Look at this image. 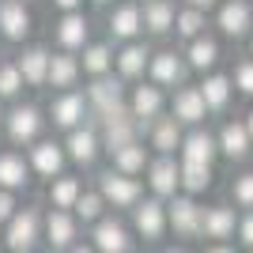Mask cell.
<instances>
[{
	"label": "cell",
	"instance_id": "cell-1",
	"mask_svg": "<svg viewBox=\"0 0 253 253\" xmlns=\"http://www.w3.org/2000/svg\"><path fill=\"white\" fill-rule=\"evenodd\" d=\"M38 227H42V219H38V211H34V208H23V211L15 208V215L4 223V246H8L11 253L34 250V242H38Z\"/></svg>",
	"mask_w": 253,
	"mask_h": 253
},
{
	"label": "cell",
	"instance_id": "cell-2",
	"mask_svg": "<svg viewBox=\"0 0 253 253\" xmlns=\"http://www.w3.org/2000/svg\"><path fill=\"white\" fill-rule=\"evenodd\" d=\"M98 193L106 197V204H114V208H132L140 201V181L125 170H106L98 174Z\"/></svg>",
	"mask_w": 253,
	"mask_h": 253
},
{
	"label": "cell",
	"instance_id": "cell-3",
	"mask_svg": "<svg viewBox=\"0 0 253 253\" xmlns=\"http://www.w3.org/2000/svg\"><path fill=\"white\" fill-rule=\"evenodd\" d=\"M87 106H95V114L106 117V114H117L125 110V84L114 80V76H95V84L87 87Z\"/></svg>",
	"mask_w": 253,
	"mask_h": 253
},
{
	"label": "cell",
	"instance_id": "cell-4",
	"mask_svg": "<svg viewBox=\"0 0 253 253\" xmlns=\"http://www.w3.org/2000/svg\"><path fill=\"white\" fill-rule=\"evenodd\" d=\"M136 114L132 110H117V114H106L102 117V148L106 151H117L125 148L128 140H136Z\"/></svg>",
	"mask_w": 253,
	"mask_h": 253
},
{
	"label": "cell",
	"instance_id": "cell-5",
	"mask_svg": "<svg viewBox=\"0 0 253 253\" xmlns=\"http://www.w3.org/2000/svg\"><path fill=\"white\" fill-rule=\"evenodd\" d=\"M167 219L178 238H201V208L193 204V193L189 197H174L167 204Z\"/></svg>",
	"mask_w": 253,
	"mask_h": 253
},
{
	"label": "cell",
	"instance_id": "cell-6",
	"mask_svg": "<svg viewBox=\"0 0 253 253\" xmlns=\"http://www.w3.org/2000/svg\"><path fill=\"white\" fill-rule=\"evenodd\" d=\"M148 185L155 197H174L181 189V163H174V155H159L148 163Z\"/></svg>",
	"mask_w": 253,
	"mask_h": 253
},
{
	"label": "cell",
	"instance_id": "cell-7",
	"mask_svg": "<svg viewBox=\"0 0 253 253\" xmlns=\"http://www.w3.org/2000/svg\"><path fill=\"white\" fill-rule=\"evenodd\" d=\"M64 148H68V159H72V163L91 167V163L98 159V151H102V136H98L95 128H87V125H76V128H68Z\"/></svg>",
	"mask_w": 253,
	"mask_h": 253
},
{
	"label": "cell",
	"instance_id": "cell-8",
	"mask_svg": "<svg viewBox=\"0 0 253 253\" xmlns=\"http://www.w3.org/2000/svg\"><path fill=\"white\" fill-rule=\"evenodd\" d=\"M167 204L159 201V197H151V201L140 204L136 201V231L144 242H159L163 238V231H167Z\"/></svg>",
	"mask_w": 253,
	"mask_h": 253
},
{
	"label": "cell",
	"instance_id": "cell-9",
	"mask_svg": "<svg viewBox=\"0 0 253 253\" xmlns=\"http://www.w3.org/2000/svg\"><path fill=\"white\" fill-rule=\"evenodd\" d=\"M38 132H42V114H38V106H15L8 114L11 144H31V140H38Z\"/></svg>",
	"mask_w": 253,
	"mask_h": 253
},
{
	"label": "cell",
	"instance_id": "cell-10",
	"mask_svg": "<svg viewBox=\"0 0 253 253\" xmlns=\"http://www.w3.org/2000/svg\"><path fill=\"white\" fill-rule=\"evenodd\" d=\"M84 114H87V98L84 95H76V91H64L61 98H53L49 106V117H53V125L57 128H76V125H84Z\"/></svg>",
	"mask_w": 253,
	"mask_h": 253
},
{
	"label": "cell",
	"instance_id": "cell-11",
	"mask_svg": "<svg viewBox=\"0 0 253 253\" xmlns=\"http://www.w3.org/2000/svg\"><path fill=\"white\" fill-rule=\"evenodd\" d=\"M0 34L8 42H23L31 34V11L23 8V0H4L0 4Z\"/></svg>",
	"mask_w": 253,
	"mask_h": 253
},
{
	"label": "cell",
	"instance_id": "cell-12",
	"mask_svg": "<svg viewBox=\"0 0 253 253\" xmlns=\"http://www.w3.org/2000/svg\"><path fill=\"white\" fill-rule=\"evenodd\" d=\"M250 27H253V8L246 0H227L219 8V31L227 38H246Z\"/></svg>",
	"mask_w": 253,
	"mask_h": 253
},
{
	"label": "cell",
	"instance_id": "cell-13",
	"mask_svg": "<svg viewBox=\"0 0 253 253\" xmlns=\"http://www.w3.org/2000/svg\"><path fill=\"white\" fill-rule=\"evenodd\" d=\"M215 140H219V151L231 159V163H242V159L250 155V144H253L250 128H246L242 121H227V125H223V132H219Z\"/></svg>",
	"mask_w": 253,
	"mask_h": 253
},
{
	"label": "cell",
	"instance_id": "cell-14",
	"mask_svg": "<svg viewBox=\"0 0 253 253\" xmlns=\"http://www.w3.org/2000/svg\"><path fill=\"white\" fill-rule=\"evenodd\" d=\"M87 34H91V23H87V15L80 8H76V11H64V19L57 23V42H61L64 49H84V45H87Z\"/></svg>",
	"mask_w": 253,
	"mask_h": 253
},
{
	"label": "cell",
	"instance_id": "cell-15",
	"mask_svg": "<svg viewBox=\"0 0 253 253\" xmlns=\"http://www.w3.org/2000/svg\"><path fill=\"white\" fill-rule=\"evenodd\" d=\"M204 114H208V102H204V91L201 87H181L174 95V117L185 121V125H201Z\"/></svg>",
	"mask_w": 253,
	"mask_h": 253
},
{
	"label": "cell",
	"instance_id": "cell-16",
	"mask_svg": "<svg viewBox=\"0 0 253 253\" xmlns=\"http://www.w3.org/2000/svg\"><path fill=\"white\" fill-rule=\"evenodd\" d=\"M148 72H151V80H155L159 87H174V84L185 80V61H181L174 49H167V53H155V57H151Z\"/></svg>",
	"mask_w": 253,
	"mask_h": 253
},
{
	"label": "cell",
	"instance_id": "cell-17",
	"mask_svg": "<svg viewBox=\"0 0 253 253\" xmlns=\"http://www.w3.org/2000/svg\"><path fill=\"white\" fill-rule=\"evenodd\" d=\"M91 238H95V250H102V253H125V250H132L128 231L117 219H98Z\"/></svg>",
	"mask_w": 253,
	"mask_h": 253
},
{
	"label": "cell",
	"instance_id": "cell-18",
	"mask_svg": "<svg viewBox=\"0 0 253 253\" xmlns=\"http://www.w3.org/2000/svg\"><path fill=\"white\" fill-rule=\"evenodd\" d=\"M201 234L204 238H231L234 234V208H227V204L201 208Z\"/></svg>",
	"mask_w": 253,
	"mask_h": 253
},
{
	"label": "cell",
	"instance_id": "cell-19",
	"mask_svg": "<svg viewBox=\"0 0 253 253\" xmlns=\"http://www.w3.org/2000/svg\"><path fill=\"white\" fill-rule=\"evenodd\" d=\"M45 238H49L53 250H72L76 219L68 215V208H53L49 211V219H45Z\"/></svg>",
	"mask_w": 253,
	"mask_h": 253
},
{
	"label": "cell",
	"instance_id": "cell-20",
	"mask_svg": "<svg viewBox=\"0 0 253 253\" xmlns=\"http://www.w3.org/2000/svg\"><path fill=\"white\" fill-rule=\"evenodd\" d=\"M219 155V140L204 132V128H193L189 136H181V159H193V163H211Z\"/></svg>",
	"mask_w": 253,
	"mask_h": 253
},
{
	"label": "cell",
	"instance_id": "cell-21",
	"mask_svg": "<svg viewBox=\"0 0 253 253\" xmlns=\"http://www.w3.org/2000/svg\"><path fill=\"white\" fill-rule=\"evenodd\" d=\"M64 155H68V151H64L61 144L45 140V144H38V148L31 151V170H38L42 178H57L64 170Z\"/></svg>",
	"mask_w": 253,
	"mask_h": 253
},
{
	"label": "cell",
	"instance_id": "cell-22",
	"mask_svg": "<svg viewBox=\"0 0 253 253\" xmlns=\"http://www.w3.org/2000/svg\"><path fill=\"white\" fill-rule=\"evenodd\" d=\"M140 31H144V15H140L136 4H121V8H114V15H110V34H114V38L132 42Z\"/></svg>",
	"mask_w": 253,
	"mask_h": 253
},
{
	"label": "cell",
	"instance_id": "cell-23",
	"mask_svg": "<svg viewBox=\"0 0 253 253\" xmlns=\"http://www.w3.org/2000/svg\"><path fill=\"white\" fill-rule=\"evenodd\" d=\"M128 110L136 114V121H155L159 110H163V91H159V84H144L132 91V98H128Z\"/></svg>",
	"mask_w": 253,
	"mask_h": 253
},
{
	"label": "cell",
	"instance_id": "cell-24",
	"mask_svg": "<svg viewBox=\"0 0 253 253\" xmlns=\"http://www.w3.org/2000/svg\"><path fill=\"white\" fill-rule=\"evenodd\" d=\"M151 148H155L159 155H174V151H181L178 117H155V125H151Z\"/></svg>",
	"mask_w": 253,
	"mask_h": 253
},
{
	"label": "cell",
	"instance_id": "cell-25",
	"mask_svg": "<svg viewBox=\"0 0 253 253\" xmlns=\"http://www.w3.org/2000/svg\"><path fill=\"white\" fill-rule=\"evenodd\" d=\"M148 64H151V49L144 42H128L125 49L117 53V72H121V80H136V76H144Z\"/></svg>",
	"mask_w": 253,
	"mask_h": 253
},
{
	"label": "cell",
	"instance_id": "cell-26",
	"mask_svg": "<svg viewBox=\"0 0 253 253\" xmlns=\"http://www.w3.org/2000/svg\"><path fill=\"white\" fill-rule=\"evenodd\" d=\"M19 72H23V80H27V84L31 87H42L45 80H49V53L42 49V45H34V49H27L19 57Z\"/></svg>",
	"mask_w": 253,
	"mask_h": 253
},
{
	"label": "cell",
	"instance_id": "cell-27",
	"mask_svg": "<svg viewBox=\"0 0 253 253\" xmlns=\"http://www.w3.org/2000/svg\"><path fill=\"white\" fill-rule=\"evenodd\" d=\"M76 80H80V61L72 57V49L68 53H57V57H49V80L45 84L61 87V91H68V87H76Z\"/></svg>",
	"mask_w": 253,
	"mask_h": 253
},
{
	"label": "cell",
	"instance_id": "cell-28",
	"mask_svg": "<svg viewBox=\"0 0 253 253\" xmlns=\"http://www.w3.org/2000/svg\"><path fill=\"white\" fill-rule=\"evenodd\" d=\"M27 181H31V163H23V155L4 151L0 155V185L4 189H23Z\"/></svg>",
	"mask_w": 253,
	"mask_h": 253
},
{
	"label": "cell",
	"instance_id": "cell-29",
	"mask_svg": "<svg viewBox=\"0 0 253 253\" xmlns=\"http://www.w3.org/2000/svg\"><path fill=\"white\" fill-rule=\"evenodd\" d=\"M140 15H144V27H148L151 34H167L170 27H174V8H170V0H148L144 8H140Z\"/></svg>",
	"mask_w": 253,
	"mask_h": 253
},
{
	"label": "cell",
	"instance_id": "cell-30",
	"mask_svg": "<svg viewBox=\"0 0 253 253\" xmlns=\"http://www.w3.org/2000/svg\"><path fill=\"white\" fill-rule=\"evenodd\" d=\"M185 57H189V68L204 72V68H211V64L219 61V45H215V38H204V34H197V38H189V49H185Z\"/></svg>",
	"mask_w": 253,
	"mask_h": 253
},
{
	"label": "cell",
	"instance_id": "cell-31",
	"mask_svg": "<svg viewBox=\"0 0 253 253\" xmlns=\"http://www.w3.org/2000/svg\"><path fill=\"white\" fill-rule=\"evenodd\" d=\"M211 185V163H193V159H181V189L185 193H204Z\"/></svg>",
	"mask_w": 253,
	"mask_h": 253
},
{
	"label": "cell",
	"instance_id": "cell-32",
	"mask_svg": "<svg viewBox=\"0 0 253 253\" xmlns=\"http://www.w3.org/2000/svg\"><path fill=\"white\" fill-rule=\"evenodd\" d=\"M110 155H114V167L125 170V174H140V170L148 167V148H144L140 140H128L125 148L110 151Z\"/></svg>",
	"mask_w": 253,
	"mask_h": 253
},
{
	"label": "cell",
	"instance_id": "cell-33",
	"mask_svg": "<svg viewBox=\"0 0 253 253\" xmlns=\"http://www.w3.org/2000/svg\"><path fill=\"white\" fill-rule=\"evenodd\" d=\"M114 53H110V45H102V42H95V45H84V68L87 76H106L110 68H114Z\"/></svg>",
	"mask_w": 253,
	"mask_h": 253
},
{
	"label": "cell",
	"instance_id": "cell-34",
	"mask_svg": "<svg viewBox=\"0 0 253 253\" xmlns=\"http://www.w3.org/2000/svg\"><path fill=\"white\" fill-rule=\"evenodd\" d=\"M201 91H204V102H208V110H215V114H219V110H227V102H231V80H227V76H208V80H204L201 84Z\"/></svg>",
	"mask_w": 253,
	"mask_h": 253
},
{
	"label": "cell",
	"instance_id": "cell-35",
	"mask_svg": "<svg viewBox=\"0 0 253 253\" xmlns=\"http://www.w3.org/2000/svg\"><path fill=\"white\" fill-rule=\"evenodd\" d=\"M80 181L76 178H53V185H49V201H53V208H76V201H80Z\"/></svg>",
	"mask_w": 253,
	"mask_h": 253
},
{
	"label": "cell",
	"instance_id": "cell-36",
	"mask_svg": "<svg viewBox=\"0 0 253 253\" xmlns=\"http://www.w3.org/2000/svg\"><path fill=\"white\" fill-rule=\"evenodd\" d=\"M174 31L181 34V38H197V34H204V8H185L178 15V19H174Z\"/></svg>",
	"mask_w": 253,
	"mask_h": 253
},
{
	"label": "cell",
	"instance_id": "cell-37",
	"mask_svg": "<svg viewBox=\"0 0 253 253\" xmlns=\"http://www.w3.org/2000/svg\"><path fill=\"white\" fill-rule=\"evenodd\" d=\"M102 204H106L102 193H80V201H76V215H80L84 223H98V219H102Z\"/></svg>",
	"mask_w": 253,
	"mask_h": 253
},
{
	"label": "cell",
	"instance_id": "cell-38",
	"mask_svg": "<svg viewBox=\"0 0 253 253\" xmlns=\"http://www.w3.org/2000/svg\"><path fill=\"white\" fill-rule=\"evenodd\" d=\"M23 72H19V64H0V98H15L23 91Z\"/></svg>",
	"mask_w": 253,
	"mask_h": 253
},
{
	"label": "cell",
	"instance_id": "cell-39",
	"mask_svg": "<svg viewBox=\"0 0 253 253\" xmlns=\"http://www.w3.org/2000/svg\"><path fill=\"white\" fill-rule=\"evenodd\" d=\"M231 197H234V204H242V208H253V170H250V174H242V178H234Z\"/></svg>",
	"mask_w": 253,
	"mask_h": 253
},
{
	"label": "cell",
	"instance_id": "cell-40",
	"mask_svg": "<svg viewBox=\"0 0 253 253\" xmlns=\"http://www.w3.org/2000/svg\"><path fill=\"white\" fill-rule=\"evenodd\" d=\"M234 87H238L242 95H253V61H242L234 68Z\"/></svg>",
	"mask_w": 253,
	"mask_h": 253
},
{
	"label": "cell",
	"instance_id": "cell-41",
	"mask_svg": "<svg viewBox=\"0 0 253 253\" xmlns=\"http://www.w3.org/2000/svg\"><path fill=\"white\" fill-rule=\"evenodd\" d=\"M11 215H15V197H11V189H4V185H0V227H4Z\"/></svg>",
	"mask_w": 253,
	"mask_h": 253
},
{
	"label": "cell",
	"instance_id": "cell-42",
	"mask_svg": "<svg viewBox=\"0 0 253 253\" xmlns=\"http://www.w3.org/2000/svg\"><path fill=\"white\" fill-rule=\"evenodd\" d=\"M238 234H242V242H246V246H250V250H253V211H250V215H246L242 223H238Z\"/></svg>",
	"mask_w": 253,
	"mask_h": 253
},
{
	"label": "cell",
	"instance_id": "cell-43",
	"mask_svg": "<svg viewBox=\"0 0 253 253\" xmlns=\"http://www.w3.org/2000/svg\"><path fill=\"white\" fill-rule=\"evenodd\" d=\"M53 4H57V8H61V11H76V8H80V4H84V0H53Z\"/></svg>",
	"mask_w": 253,
	"mask_h": 253
},
{
	"label": "cell",
	"instance_id": "cell-44",
	"mask_svg": "<svg viewBox=\"0 0 253 253\" xmlns=\"http://www.w3.org/2000/svg\"><path fill=\"white\" fill-rule=\"evenodd\" d=\"M189 4H193V8H204V11H208L211 4H215V0H189Z\"/></svg>",
	"mask_w": 253,
	"mask_h": 253
},
{
	"label": "cell",
	"instance_id": "cell-45",
	"mask_svg": "<svg viewBox=\"0 0 253 253\" xmlns=\"http://www.w3.org/2000/svg\"><path fill=\"white\" fill-rule=\"evenodd\" d=\"M246 128H250V136H253V114H250V121H246Z\"/></svg>",
	"mask_w": 253,
	"mask_h": 253
},
{
	"label": "cell",
	"instance_id": "cell-46",
	"mask_svg": "<svg viewBox=\"0 0 253 253\" xmlns=\"http://www.w3.org/2000/svg\"><path fill=\"white\" fill-rule=\"evenodd\" d=\"M95 4H106V0H95Z\"/></svg>",
	"mask_w": 253,
	"mask_h": 253
},
{
	"label": "cell",
	"instance_id": "cell-47",
	"mask_svg": "<svg viewBox=\"0 0 253 253\" xmlns=\"http://www.w3.org/2000/svg\"><path fill=\"white\" fill-rule=\"evenodd\" d=\"M23 4H27V0H23Z\"/></svg>",
	"mask_w": 253,
	"mask_h": 253
},
{
	"label": "cell",
	"instance_id": "cell-48",
	"mask_svg": "<svg viewBox=\"0 0 253 253\" xmlns=\"http://www.w3.org/2000/svg\"><path fill=\"white\" fill-rule=\"evenodd\" d=\"M250 45H253V42H250Z\"/></svg>",
	"mask_w": 253,
	"mask_h": 253
}]
</instances>
